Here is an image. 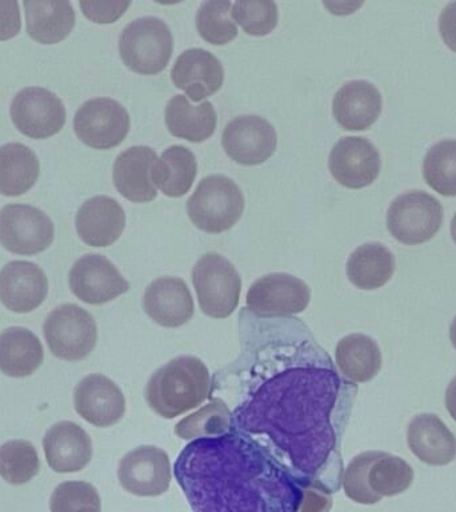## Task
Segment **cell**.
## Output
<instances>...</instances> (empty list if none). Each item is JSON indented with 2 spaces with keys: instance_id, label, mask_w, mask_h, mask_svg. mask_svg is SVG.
<instances>
[{
  "instance_id": "obj_34",
  "label": "cell",
  "mask_w": 456,
  "mask_h": 512,
  "mask_svg": "<svg viewBox=\"0 0 456 512\" xmlns=\"http://www.w3.org/2000/svg\"><path fill=\"white\" fill-rule=\"evenodd\" d=\"M414 471L406 460L399 456L380 452L367 472V482L375 495L395 496L403 494L411 487Z\"/></svg>"
},
{
  "instance_id": "obj_2",
  "label": "cell",
  "mask_w": 456,
  "mask_h": 512,
  "mask_svg": "<svg viewBox=\"0 0 456 512\" xmlns=\"http://www.w3.org/2000/svg\"><path fill=\"white\" fill-rule=\"evenodd\" d=\"M174 472L192 512H299L302 503L295 476L238 431L192 440Z\"/></svg>"
},
{
  "instance_id": "obj_44",
  "label": "cell",
  "mask_w": 456,
  "mask_h": 512,
  "mask_svg": "<svg viewBox=\"0 0 456 512\" xmlns=\"http://www.w3.org/2000/svg\"><path fill=\"white\" fill-rule=\"evenodd\" d=\"M440 36L456 52V2L448 3L439 15Z\"/></svg>"
},
{
  "instance_id": "obj_4",
  "label": "cell",
  "mask_w": 456,
  "mask_h": 512,
  "mask_svg": "<svg viewBox=\"0 0 456 512\" xmlns=\"http://www.w3.org/2000/svg\"><path fill=\"white\" fill-rule=\"evenodd\" d=\"M244 196L238 184L224 175H210L200 180L188 199L191 222L207 234H220L234 227L242 218Z\"/></svg>"
},
{
  "instance_id": "obj_11",
  "label": "cell",
  "mask_w": 456,
  "mask_h": 512,
  "mask_svg": "<svg viewBox=\"0 0 456 512\" xmlns=\"http://www.w3.org/2000/svg\"><path fill=\"white\" fill-rule=\"evenodd\" d=\"M131 119L126 108L110 98L88 100L76 111V136L88 147L110 150L119 146L130 132Z\"/></svg>"
},
{
  "instance_id": "obj_25",
  "label": "cell",
  "mask_w": 456,
  "mask_h": 512,
  "mask_svg": "<svg viewBox=\"0 0 456 512\" xmlns=\"http://www.w3.org/2000/svg\"><path fill=\"white\" fill-rule=\"evenodd\" d=\"M412 454L430 466H447L456 458V438L434 414L416 415L407 431Z\"/></svg>"
},
{
  "instance_id": "obj_42",
  "label": "cell",
  "mask_w": 456,
  "mask_h": 512,
  "mask_svg": "<svg viewBox=\"0 0 456 512\" xmlns=\"http://www.w3.org/2000/svg\"><path fill=\"white\" fill-rule=\"evenodd\" d=\"M22 27L19 3L15 0L0 2V40H8L19 34Z\"/></svg>"
},
{
  "instance_id": "obj_46",
  "label": "cell",
  "mask_w": 456,
  "mask_h": 512,
  "mask_svg": "<svg viewBox=\"0 0 456 512\" xmlns=\"http://www.w3.org/2000/svg\"><path fill=\"white\" fill-rule=\"evenodd\" d=\"M450 339L452 346L455 347L456 350V316L454 320H452L451 327H450Z\"/></svg>"
},
{
  "instance_id": "obj_31",
  "label": "cell",
  "mask_w": 456,
  "mask_h": 512,
  "mask_svg": "<svg viewBox=\"0 0 456 512\" xmlns=\"http://www.w3.org/2000/svg\"><path fill=\"white\" fill-rule=\"evenodd\" d=\"M198 174V163L190 148L171 146L156 160L152 182L164 195L182 198L191 190Z\"/></svg>"
},
{
  "instance_id": "obj_6",
  "label": "cell",
  "mask_w": 456,
  "mask_h": 512,
  "mask_svg": "<svg viewBox=\"0 0 456 512\" xmlns=\"http://www.w3.org/2000/svg\"><path fill=\"white\" fill-rule=\"evenodd\" d=\"M200 310L214 319H226L239 306L242 278L234 264L216 254L208 252L192 268Z\"/></svg>"
},
{
  "instance_id": "obj_26",
  "label": "cell",
  "mask_w": 456,
  "mask_h": 512,
  "mask_svg": "<svg viewBox=\"0 0 456 512\" xmlns=\"http://www.w3.org/2000/svg\"><path fill=\"white\" fill-rule=\"evenodd\" d=\"M335 362L344 378L352 383H366L379 374L382 351L370 336L351 334L336 344Z\"/></svg>"
},
{
  "instance_id": "obj_37",
  "label": "cell",
  "mask_w": 456,
  "mask_h": 512,
  "mask_svg": "<svg viewBox=\"0 0 456 512\" xmlns=\"http://www.w3.org/2000/svg\"><path fill=\"white\" fill-rule=\"evenodd\" d=\"M230 0H210L202 3L196 14V28L207 43L224 46L238 36V28L231 19Z\"/></svg>"
},
{
  "instance_id": "obj_27",
  "label": "cell",
  "mask_w": 456,
  "mask_h": 512,
  "mask_svg": "<svg viewBox=\"0 0 456 512\" xmlns=\"http://www.w3.org/2000/svg\"><path fill=\"white\" fill-rule=\"evenodd\" d=\"M27 32L32 39L42 44H55L66 39L75 26V11L70 2L51 0H27Z\"/></svg>"
},
{
  "instance_id": "obj_5",
  "label": "cell",
  "mask_w": 456,
  "mask_h": 512,
  "mask_svg": "<svg viewBox=\"0 0 456 512\" xmlns=\"http://www.w3.org/2000/svg\"><path fill=\"white\" fill-rule=\"evenodd\" d=\"M174 39L170 27L155 16L140 18L127 24L119 36V54L131 71L140 75H156L167 67Z\"/></svg>"
},
{
  "instance_id": "obj_10",
  "label": "cell",
  "mask_w": 456,
  "mask_h": 512,
  "mask_svg": "<svg viewBox=\"0 0 456 512\" xmlns=\"http://www.w3.org/2000/svg\"><path fill=\"white\" fill-rule=\"evenodd\" d=\"M54 223L39 208L7 204L0 210V244L12 254L35 255L51 246Z\"/></svg>"
},
{
  "instance_id": "obj_28",
  "label": "cell",
  "mask_w": 456,
  "mask_h": 512,
  "mask_svg": "<svg viewBox=\"0 0 456 512\" xmlns=\"http://www.w3.org/2000/svg\"><path fill=\"white\" fill-rule=\"evenodd\" d=\"M44 359L42 342L23 327L7 328L0 334V371L11 378L34 374Z\"/></svg>"
},
{
  "instance_id": "obj_15",
  "label": "cell",
  "mask_w": 456,
  "mask_h": 512,
  "mask_svg": "<svg viewBox=\"0 0 456 512\" xmlns=\"http://www.w3.org/2000/svg\"><path fill=\"white\" fill-rule=\"evenodd\" d=\"M222 144L236 163L258 166L274 155L278 136L274 126L262 116L242 115L224 128Z\"/></svg>"
},
{
  "instance_id": "obj_41",
  "label": "cell",
  "mask_w": 456,
  "mask_h": 512,
  "mask_svg": "<svg viewBox=\"0 0 456 512\" xmlns=\"http://www.w3.org/2000/svg\"><path fill=\"white\" fill-rule=\"evenodd\" d=\"M83 14L92 22L99 24L114 23L131 6V2H87L82 0L79 3Z\"/></svg>"
},
{
  "instance_id": "obj_20",
  "label": "cell",
  "mask_w": 456,
  "mask_h": 512,
  "mask_svg": "<svg viewBox=\"0 0 456 512\" xmlns=\"http://www.w3.org/2000/svg\"><path fill=\"white\" fill-rule=\"evenodd\" d=\"M47 294V276L38 264L14 260L0 271V302L8 310L26 314L38 308Z\"/></svg>"
},
{
  "instance_id": "obj_35",
  "label": "cell",
  "mask_w": 456,
  "mask_h": 512,
  "mask_svg": "<svg viewBox=\"0 0 456 512\" xmlns=\"http://www.w3.org/2000/svg\"><path fill=\"white\" fill-rule=\"evenodd\" d=\"M423 176L428 186L444 196H456V139H443L427 151Z\"/></svg>"
},
{
  "instance_id": "obj_24",
  "label": "cell",
  "mask_w": 456,
  "mask_h": 512,
  "mask_svg": "<svg viewBox=\"0 0 456 512\" xmlns=\"http://www.w3.org/2000/svg\"><path fill=\"white\" fill-rule=\"evenodd\" d=\"M156 160V152L147 146L130 147L119 154L112 172L119 194L132 203L152 202L158 195L151 176Z\"/></svg>"
},
{
  "instance_id": "obj_22",
  "label": "cell",
  "mask_w": 456,
  "mask_h": 512,
  "mask_svg": "<svg viewBox=\"0 0 456 512\" xmlns=\"http://www.w3.org/2000/svg\"><path fill=\"white\" fill-rule=\"evenodd\" d=\"M382 95L368 80L344 83L332 100V115L348 131L368 130L382 112Z\"/></svg>"
},
{
  "instance_id": "obj_38",
  "label": "cell",
  "mask_w": 456,
  "mask_h": 512,
  "mask_svg": "<svg viewBox=\"0 0 456 512\" xmlns=\"http://www.w3.org/2000/svg\"><path fill=\"white\" fill-rule=\"evenodd\" d=\"M231 15L251 36H266L278 26V7L268 0H239L232 4Z\"/></svg>"
},
{
  "instance_id": "obj_32",
  "label": "cell",
  "mask_w": 456,
  "mask_h": 512,
  "mask_svg": "<svg viewBox=\"0 0 456 512\" xmlns=\"http://www.w3.org/2000/svg\"><path fill=\"white\" fill-rule=\"evenodd\" d=\"M39 159L22 143L0 147V194L19 196L30 190L39 178Z\"/></svg>"
},
{
  "instance_id": "obj_40",
  "label": "cell",
  "mask_w": 456,
  "mask_h": 512,
  "mask_svg": "<svg viewBox=\"0 0 456 512\" xmlns=\"http://www.w3.org/2000/svg\"><path fill=\"white\" fill-rule=\"evenodd\" d=\"M380 452L382 451L362 452V454L356 455L344 470L342 486L344 494L352 502L371 506V504H376L382 500L380 496L375 495L370 490L367 482L368 468L378 458Z\"/></svg>"
},
{
  "instance_id": "obj_36",
  "label": "cell",
  "mask_w": 456,
  "mask_h": 512,
  "mask_svg": "<svg viewBox=\"0 0 456 512\" xmlns=\"http://www.w3.org/2000/svg\"><path fill=\"white\" fill-rule=\"evenodd\" d=\"M40 471L38 451L27 440H10L0 446V476L7 483L20 486L34 479Z\"/></svg>"
},
{
  "instance_id": "obj_12",
  "label": "cell",
  "mask_w": 456,
  "mask_h": 512,
  "mask_svg": "<svg viewBox=\"0 0 456 512\" xmlns=\"http://www.w3.org/2000/svg\"><path fill=\"white\" fill-rule=\"evenodd\" d=\"M118 479L128 494L142 498L166 494L172 479L170 456L155 446L135 448L120 460Z\"/></svg>"
},
{
  "instance_id": "obj_9",
  "label": "cell",
  "mask_w": 456,
  "mask_h": 512,
  "mask_svg": "<svg viewBox=\"0 0 456 512\" xmlns=\"http://www.w3.org/2000/svg\"><path fill=\"white\" fill-rule=\"evenodd\" d=\"M311 300V288L294 275L274 272L262 276L246 295V310L263 319L300 314Z\"/></svg>"
},
{
  "instance_id": "obj_8",
  "label": "cell",
  "mask_w": 456,
  "mask_h": 512,
  "mask_svg": "<svg viewBox=\"0 0 456 512\" xmlns=\"http://www.w3.org/2000/svg\"><path fill=\"white\" fill-rule=\"evenodd\" d=\"M442 222V204L422 190L404 192L392 200L387 211L388 231L400 243L408 246L434 238Z\"/></svg>"
},
{
  "instance_id": "obj_30",
  "label": "cell",
  "mask_w": 456,
  "mask_h": 512,
  "mask_svg": "<svg viewBox=\"0 0 456 512\" xmlns=\"http://www.w3.org/2000/svg\"><path fill=\"white\" fill-rule=\"evenodd\" d=\"M395 256L382 243H366L347 260V276L360 290L383 287L394 275Z\"/></svg>"
},
{
  "instance_id": "obj_23",
  "label": "cell",
  "mask_w": 456,
  "mask_h": 512,
  "mask_svg": "<svg viewBox=\"0 0 456 512\" xmlns=\"http://www.w3.org/2000/svg\"><path fill=\"white\" fill-rule=\"evenodd\" d=\"M76 231L88 246L108 247L123 234L126 214L110 196H95L82 204L76 214Z\"/></svg>"
},
{
  "instance_id": "obj_13",
  "label": "cell",
  "mask_w": 456,
  "mask_h": 512,
  "mask_svg": "<svg viewBox=\"0 0 456 512\" xmlns=\"http://www.w3.org/2000/svg\"><path fill=\"white\" fill-rule=\"evenodd\" d=\"M66 116L62 100L47 88H23L11 103L12 122L31 139L58 134L66 124Z\"/></svg>"
},
{
  "instance_id": "obj_47",
  "label": "cell",
  "mask_w": 456,
  "mask_h": 512,
  "mask_svg": "<svg viewBox=\"0 0 456 512\" xmlns=\"http://www.w3.org/2000/svg\"><path fill=\"white\" fill-rule=\"evenodd\" d=\"M451 235L452 239H454V242L456 243V212L454 218L451 220Z\"/></svg>"
},
{
  "instance_id": "obj_45",
  "label": "cell",
  "mask_w": 456,
  "mask_h": 512,
  "mask_svg": "<svg viewBox=\"0 0 456 512\" xmlns=\"http://www.w3.org/2000/svg\"><path fill=\"white\" fill-rule=\"evenodd\" d=\"M444 402H446L448 414H450L451 418L456 422V376L451 380V383L448 384Z\"/></svg>"
},
{
  "instance_id": "obj_1",
  "label": "cell",
  "mask_w": 456,
  "mask_h": 512,
  "mask_svg": "<svg viewBox=\"0 0 456 512\" xmlns=\"http://www.w3.org/2000/svg\"><path fill=\"white\" fill-rule=\"evenodd\" d=\"M260 323L239 362L232 431L262 444L300 486L330 494L343 480L339 444L356 387L299 319Z\"/></svg>"
},
{
  "instance_id": "obj_39",
  "label": "cell",
  "mask_w": 456,
  "mask_h": 512,
  "mask_svg": "<svg viewBox=\"0 0 456 512\" xmlns=\"http://www.w3.org/2000/svg\"><path fill=\"white\" fill-rule=\"evenodd\" d=\"M51 512H102L98 490L87 482H64L52 492Z\"/></svg>"
},
{
  "instance_id": "obj_16",
  "label": "cell",
  "mask_w": 456,
  "mask_h": 512,
  "mask_svg": "<svg viewBox=\"0 0 456 512\" xmlns=\"http://www.w3.org/2000/svg\"><path fill=\"white\" fill-rule=\"evenodd\" d=\"M380 167L378 148L362 136L340 139L328 158V168L336 182L354 190L370 186L378 178Z\"/></svg>"
},
{
  "instance_id": "obj_29",
  "label": "cell",
  "mask_w": 456,
  "mask_h": 512,
  "mask_svg": "<svg viewBox=\"0 0 456 512\" xmlns=\"http://www.w3.org/2000/svg\"><path fill=\"white\" fill-rule=\"evenodd\" d=\"M166 124L168 131L176 138L191 143H202L214 135L216 112L211 102L194 106L184 95H175L166 107Z\"/></svg>"
},
{
  "instance_id": "obj_33",
  "label": "cell",
  "mask_w": 456,
  "mask_h": 512,
  "mask_svg": "<svg viewBox=\"0 0 456 512\" xmlns=\"http://www.w3.org/2000/svg\"><path fill=\"white\" fill-rule=\"evenodd\" d=\"M232 431V412L222 398H214L210 403L186 416L175 426V434L183 440L212 438Z\"/></svg>"
},
{
  "instance_id": "obj_18",
  "label": "cell",
  "mask_w": 456,
  "mask_h": 512,
  "mask_svg": "<svg viewBox=\"0 0 456 512\" xmlns=\"http://www.w3.org/2000/svg\"><path fill=\"white\" fill-rule=\"evenodd\" d=\"M172 83L194 102L210 98L223 86L222 62L210 51L190 48L182 52L171 70Z\"/></svg>"
},
{
  "instance_id": "obj_19",
  "label": "cell",
  "mask_w": 456,
  "mask_h": 512,
  "mask_svg": "<svg viewBox=\"0 0 456 512\" xmlns=\"http://www.w3.org/2000/svg\"><path fill=\"white\" fill-rule=\"evenodd\" d=\"M144 312L164 328H178L194 316V299L186 282L174 276L148 284L143 296Z\"/></svg>"
},
{
  "instance_id": "obj_17",
  "label": "cell",
  "mask_w": 456,
  "mask_h": 512,
  "mask_svg": "<svg viewBox=\"0 0 456 512\" xmlns=\"http://www.w3.org/2000/svg\"><path fill=\"white\" fill-rule=\"evenodd\" d=\"M75 411L95 427H111L126 414V399L118 384L102 374L86 376L75 388Z\"/></svg>"
},
{
  "instance_id": "obj_14",
  "label": "cell",
  "mask_w": 456,
  "mask_h": 512,
  "mask_svg": "<svg viewBox=\"0 0 456 512\" xmlns=\"http://www.w3.org/2000/svg\"><path fill=\"white\" fill-rule=\"evenodd\" d=\"M76 298L87 304H104L126 294L130 283L106 256L87 254L76 260L68 274Z\"/></svg>"
},
{
  "instance_id": "obj_7",
  "label": "cell",
  "mask_w": 456,
  "mask_h": 512,
  "mask_svg": "<svg viewBox=\"0 0 456 512\" xmlns=\"http://www.w3.org/2000/svg\"><path fill=\"white\" fill-rule=\"evenodd\" d=\"M43 331L52 354L67 362L86 359L98 342L94 316L76 304H63L52 310Z\"/></svg>"
},
{
  "instance_id": "obj_21",
  "label": "cell",
  "mask_w": 456,
  "mask_h": 512,
  "mask_svg": "<svg viewBox=\"0 0 456 512\" xmlns=\"http://www.w3.org/2000/svg\"><path fill=\"white\" fill-rule=\"evenodd\" d=\"M48 466L60 474L82 471L92 459V440L79 424L63 420L43 438Z\"/></svg>"
},
{
  "instance_id": "obj_43",
  "label": "cell",
  "mask_w": 456,
  "mask_h": 512,
  "mask_svg": "<svg viewBox=\"0 0 456 512\" xmlns=\"http://www.w3.org/2000/svg\"><path fill=\"white\" fill-rule=\"evenodd\" d=\"M303 496L299 512H330L334 500L332 494L316 486L302 487Z\"/></svg>"
},
{
  "instance_id": "obj_3",
  "label": "cell",
  "mask_w": 456,
  "mask_h": 512,
  "mask_svg": "<svg viewBox=\"0 0 456 512\" xmlns=\"http://www.w3.org/2000/svg\"><path fill=\"white\" fill-rule=\"evenodd\" d=\"M211 375L203 360L196 356H178L151 375L144 399L156 415L164 419L194 410L210 398Z\"/></svg>"
}]
</instances>
